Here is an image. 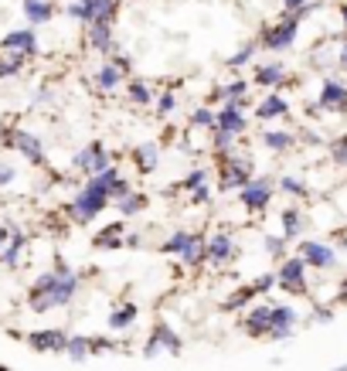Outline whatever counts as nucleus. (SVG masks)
Returning a JSON list of instances; mask_svg holds the SVG:
<instances>
[{"instance_id": "obj_1", "label": "nucleus", "mask_w": 347, "mask_h": 371, "mask_svg": "<svg viewBox=\"0 0 347 371\" xmlns=\"http://www.w3.org/2000/svg\"><path fill=\"white\" fill-rule=\"evenodd\" d=\"M0 24L7 330L160 355L344 313L347 0H14Z\"/></svg>"}]
</instances>
